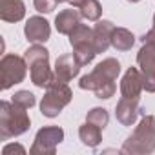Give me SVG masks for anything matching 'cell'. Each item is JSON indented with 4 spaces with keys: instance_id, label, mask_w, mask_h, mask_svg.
Wrapping results in <instances>:
<instances>
[{
    "instance_id": "cell-1",
    "label": "cell",
    "mask_w": 155,
    "mask_h": 155,
    "mask_svg": "<svg viewBox=\"0 0 155 155\" xmlns=\"http://www.w3.org/2000/svg\"><path fill=\"white\" fill-rule=\"evenodd\" d=\"M120 75V62L117 58H104L101 64L95 66L93 71L81 77L79 86L81 90H90L95 93L97 99H111L115 95V81Z\"/></svg>"
},
{
    "instance_id": "cell-2",
    "label": "cell",
    "mask_w": 155,
    "mask_h": 155,
    "mask_svg": "<svg viewBox=\"0 0 155 155\" xmlns=\"http://www.w3.org/2000/svg\"><path fill=\"white\" fill-rule=\"evenodd\" d=\"M155 151V117L142 115L140 122L133 130V133L124 140L120 153L128 155H148Z\"/></svg>"
},
{
    "instance_id": "cell-3",
    "label": "cell",
    "mask_w": 155,
    "mask_h": 155,
    "mask_svg": "<svg viewBox=\"0 0 155 155\" xmlns=\"http://www.w3.org/2000/svg\"><path fill=\"white\" fill-rule=\"evenodd\" d=\"M31 126V119L26 108L17 106L15 102H0V139L8 140L26 133Z\"/></svg>"
},
{
    "instance_id": "cell-4",
    "label": "cell",
    "mask_w": 155,
    "mask_h": 155,
    "mask_svg": "<svg viewBox=\"0 0 155 155\" xmlns=\"http://www.w3.org/2000/svg\"><path fill=\"white\" fill-rule=\"evenodd\" d=\"M24 58L29 66L31 82L37 88H48L53 81V71L49 68V51L42 44H33L26 49Z\"/></svg>"
},
{
    "instance_id": "cell-5",
    "label": "cell",
    "mask_w": 155,
    "mask_h": 155,
    "mask_svg": "<svg viewBox=\"0 0 155 155\" xmlns=\"http://www.w3.org/2000/svg\"><path fill=\"white\" fill-rule=\"evenodd\" d=\"M71 99H73V91L69 90V86L64 82L53 81L46 88V95L42 97V102H40V111L48 119L58 117L60 111L71 102Z\"/></svg>"
},
{
    "instance_id": "cell-6",
    "label": "cell",
    "mask_w": 155,
    "mask_h": 155,
    "mask_svg": "<svg viewBox=\"0 0 155 155\" xmlns=\"http://www.w3.org/2000/svg\"><path fill=\"white\" fill-rule=\"evenodd\" d=\"M28 62L24 57L18 55H4L2 60H0V88L2 90H9L15 84H20L26 79L28 73Z\"/></svg>"
},
{
    "instance_id": "cell-7",
    "label": "cell",
    "mask_w": 155,
    "mask_h": 155,
    "mask_svg": "<svg viewBox=\"0 0 155 155\" xmlns=\"http://www.w3.org/2000/svg\"><path fill=\"white\" fill-rule=\"evenodd\" d=\"M64 140V130L58 126L40 128L35 135V142L29 150L31 155H55L57 146Z\"/></svg>"
},
{
    "instance_id": "cell-8",
    "label": "cell",
    "mask_w": 155,
    "mask_h": 155,
    "mask_svg": "<svg viewBox=\"0 0 155 155\" xmlns=\"http://www.w3.org/2000/svg\"><path fill=\"white\" fill-rule=\"evenodd\" d=\"M137 64L142 73L144 90L148 93H155V46L142 44L137 53Z\"/></svg>"
},
{
    "instance_id": "cell-9",
    "label": "cell",
    "mask_w": 155,
    "mask_h": 155,
    "mask_svg": "<svg viewBox=\"0 0 155 155\" xmlns=\"http://www.w3.org/2000/svg\"><path fill=\"white\" fill-rule=\"evenodd\" d=\"M81 62L75 58V55L68 53V55H60L55 62V68H53V81L57 82H64L68 84L69 81H73L81 71ZM51 81V82H53Z\"/></svg>"
},
{
    "instance_id": "cell-10",
    "label": "cell",
    "mask_w": 155,
    "mask_h": 155,
    "mask_svg": "<svg viewBox=\"0 0 155 155\" xmlns=\"http://www.w3.org/2000/svg\"><path fill=\"white\" fill-rule=\"evenodd\" d=\"M144 90V82H142V73L137 68H128L122 81H120V95L124 99H135L139 101L140 91Z\"/></svg>"
},
{
    "instance_id": "cell-11",
    "label": "cell",
    "mask_w": 155,
    "mask_h": 155,
    "mask_svg": "<svg viewBox=\"0 0 155 155\" xmlns=\"http://www.w3.org/2000/svg\"><path fill=\"white\" fill-rule=\"evenodd\" d=\"M24 35L31 44H42L51 35V26L44 17H29L24 26Z\"/></svg>"
},
{
    "instance_id": "cell-12",
    "label": "cell",
    "mask_w": 155,
    "mask_h": 155,
    "mask_svg": "<svg viewBox=\"0 0 155 155\" xmlns=\"http://www.w3.org/2000/svg\"><path fill=\"white\" fill-rule=\"evenodd\" d=\"M139 115L140 117L144 115V110L139 106V101L120 97V101L115 106V117H117V120L122 126H131V124H135V120H137Z\"/></svg>"
},
{
    "instance_id": "cell-13",
    "label": "cell",
    "mask_w": 155,
    "mask_h": 155,
    "mask_svg": "<svg viewBox=\"0 0 155 155\" xmlns=\"http://www.w3.org/2000/svg\"><path fill=\"white\" fill-rule=\"evenodd\" d=\"M113 22L110 20H97L95 28H93V44L97 53H104L110 46H111V35H113Z\"/></svg>"
},
{
    "instance_id": "cell-14",
    "label": "cell",
    "mask_w": 155,
    "mask_h": 155,
    "mask_svg": "<svg viewBox=\"0 0 155 155\" xmlns=\"http://www.w3.org/2000/svg\"><path fill=\"white\" fill-rule=\"evenodd\" d=\"M26 17L22 0H0V18L4 22H20Z\"/></svg>"
},
{
    "instance_id": "cell-15",
    "label": "cell",
    "mask_w": 155,
    "mask_h": 155,
    "mask_svg": "<svg viewBox=\"0 0 155 155\" xmlns=\"http://www.w3.org/2000/svg\"><path fill=\"white\" fill-rule=\"evenodd\" d=\"M81 11H77V9H64L60 11L57 17H55V28L60 35H69L77 26L81 24Z\"/></svg>"
},
{
    "instance_id": "cell-16",
    "label": "cell",
    "mask_w": 155,
    "mask_h": 155,
    "mask_svg": "<svg viewBox=\"0 0 155 155\" xmlns=\"http://www.w3.org/2000/svg\"><path fill=\"white\" fill-rule=\"evenodd\" d=\"M135 44V35L126 28H115L111 35V46L117 51H130Z\"/></svg>"
},
{
    "instance_id": "cell-17",
    "label": "cell",
    "mask_w": 155,
    "mask_h": 155,
    "mask_svg": "<svg viewBox=\"0 0 155 155\" xmlns=\"http://www.w3.org/2000/svg\"><path fill=\"white\" fill-rule=\"evenodd\" d=\"M79 137L82 140L84 146L88 148H97L102 140V133H101V128L91 124V122H86L79 128Z\"/></svg>"
},
{
    "instance_id": "cell-18",
    "label": "cell",
    "mask_w": 155,
    "mask_h": 155,
    "mask_svg": "<svg viewBox=\"0 0 155 155\" xmlns=\"http://www.w3.org/2000/svg\"><path fill=\"white\" fill-rule=\"evenodd\" d=\"M68 37H69L71 48L82 46V44H93V29L88 28V26H84V24H79Z\"/></svg>"
},
{
    "instance_id": "cell-19",
    "label": "cell",
    "mask_w": 155,
    "mask_h": 155,
    "mask_svg": "<svg viewBox=\"0 0 155 155\" xmlns=\"http://www.w3.org/2000/svg\"><path fill=\"white\" fill-rule=\"evenodd\" d=\"M81 15L82 18L90 20V22H97L102 15V8L99 0H86V4L81 8Z\"/></svg>"
},
{
    "instance_id": "cell-20",
    "label": "cell",
    "mask_w": 155,
    "mask_h": 155,
    "mask_svg": "<svg viewBox=\"0 0 155 155\" xmlns=\"http://www.w3.org/2000/svg\"><path fill=\"white\" fill-rule=\"evenodd\" d=\"M86 122H91V124L99 126L101 130H104L108 126V122H110L108 110H104V108H93V110H90L88 115H86Z\"/></svg>"
},
{
    "instance_id": "cell-21",
    "label": "cell",
    "mask_w": 155,
    "mask_h": 155,
    "mask_svg": "<svg viewBox=\"0 0 155 155\" xmlns=\"http://www.w3.org/2000/svg\"><path fill=\"white\" fill-rule=\"evenodd\" d=\"M11 102H15V104H17V106H20V108L29 110V108H33V106L37 104V99H35V95H33L31 91L20 90V91H17V93L11 97Z\"/></svg>"
},
{
    "instance_id": "cell-22",
    "label": "cell",
    "mask_w": 155,
    "mask_h": 155,
    "mask_svg": "<svg viewBox=\"0 0 155 155\" xmlns=\"http://www.w3.org/2000/svg\"><path fill=\"white\" fill-rule=\"evenodd\" d=\"M57 0H33V6L38 13H51L57 8Z\"/></svg>"
},
{
    "instance_id": "cell-23",
    "label": "cell",
    "mask_w": 155,
    "mask_h": 155,
    "mask_svg": "<svg viewBox=\"0 0 155 155\" xmlns=\"http://www.w3.org/2000/svg\"><path fill=\"white\" fill-rule=\"evenodd\" d=\"M20 153V155H24L26 153V150L20 146V144H8V146H4V150H2V153L4 155H9V153Z\"/></svg>"
},
{
    "instance_id": "cell-24",
    "label": "cell",
    "mask_w": 155,
    "mask_h": 155,
    "mask_svg": "<svg viewBox=\"0 0 155 155\" xmlns=\"http://www.w3.org/2000/svg\"><path fill=\"white\" fill-rule=\"evenodd\" d=\"M140 40H142V44L155 46V26H153V28H151V29H150V31H148V33H146L142 38H140Z\"/></svg>"
},
{
    "instance_id": "cell-25",
    "label": "cell",
    "mask_w": 155,
    "mask_h": 155,
    "mask_svg": "<svg viewBox=\"0 0 155 155\" xmlns=\"http://www.w3.org/2000/svg\"><path fill=\"white\" fill-rule=\"evenodd\" d=\"M69 4H71L73 8H77V9H81V8L86 4V0H69Z\"/></svg>"
},
{
    "instance_id": "cell-26",
    "label": "cell",
    "mask_w": 155,
    "mask_h": 155,
    "mask_svg": "<svg viewBox=\"0 0 155 155\" xmlns=\"http://www.w3.org/2000/svg\"><path fill=\"white\" fill-rule=\"evenodd\" d=\"M128 2H131V4H135V2H140V0H128Z\"/></svg>"
},
{
    "instance_id": "cell-27",
    "label": "cell",
    "mask_w": 155,
    "mask_h": 155,
    "mask_svg": "<svg viewBox=\"0 0 155 155\" xmlns=\"http://www.w3.org/2000/svg\"><path fill=\"white\" fill-rule=\"evenodd\" d=\"M57 2H58V4H62V2H69V0H57Z\"/></svg>"
},
{
    "instance_id": "cell-28",
    "label": "cell",
    "mask_w": 155,
    "mask_h": 155,
    "mask_svg": "<svg viewBox=\"0 0 155 155\" xmlns=\"http://www.w3.org/2000/svg\"><path fill=\"white\" fill-rule=\"evenodd\" d=\"M153 26H155V15H153Z\"/></svg>"
}]
</instances>
